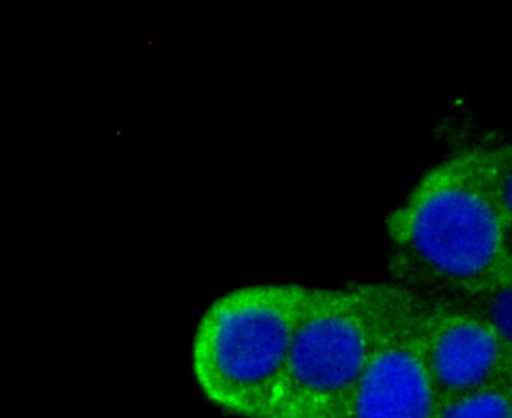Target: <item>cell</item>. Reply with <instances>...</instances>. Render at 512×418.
<instances>
[{
	"instance_id": "3957f363",
	"label": "cell",
	"mask_w": 512,
	"mask_h": 418,
	"mask_svg": "<svg viewBox=\"0 0 512 418\" xmlns=\"http://www.w3.org/2000/svg\"><path fill=\"white\" fill-rule=\"evenodd\" d=\"M403 286L311 288L264 418H341Z\"/></svg>"
},
{
	"instance_id": "277c9868",
	"label": "cell",
	"mask_w": 512,
	"mask_h": 418,
	"mask_svg": "<svg viewBox=\"0 0 512 418\" xmlns=\"http://www.w3.org/2000/svg\"><path fill=\"white\" fill-rule=\"evenodd\" d=\"M423 294L401 288L341 418H439L421 349Z\"/></svg>"
},
{
	"instance_id": "6da1fadb",
	"label": "cell",
	"mask_w": 512,
	"mask_h": 418,
	"mask_svg": "<svg viewBox=\"0 0 512 418\" xmlns=\"http://www.w3.org/2000/svg\"><path fill=\"white\" fill-rule=\"evenodd\" d=\"M393 283L464 301L512 280V150L469 147L426 170L385 219Z\"/></svg>"
},
{
	"instance_id": "5b68a950",
	"label": "cell",
	"mask_w": 512,
	"mask_h": 418,
	"mask_svg": "<svg viewBox=\"0 0 512 418\" xmlns=\"http://www.w3.org/2000/svg\"><path fill=\"white\" fill-rule=\"evenodd\" d=\"M420 335L440 403L512 382V349L462 302L423 296Z\"/></svg>"
},
{
	"instance_id": "7a4b0ae2",
	"label": "cell",
	"mask_w": 512,
	"mask_h": 418,
	"mask_svg": "<svg viewBox=\"0 0 512 418\" xmlns=\"http://www.w3.org/2000/svg\"><path fill=\"white\" fill-rule=\"evenodd\" d=\"M311 288L258 283L228 291L195 329L191 368L206 400L239 418H264L285 373Z\"/></svg>"
},
{
	"instance_id": "52a82bcc",
	"label": "cell",
	"mask_w": 512,
	"mask_h": 418,
	"mask_svg": "<svg viewBox=\"0 0 512 418\" xmlns=\"http://www.w3.org/2000/svg\"><path fill=\"white\" fill-rule=\"evenodd\" d=\"M511 299L512 280H505L483 293L458 302H462L472 308L473 312L478 313L494 329L495 334L505 343V346L512 349Z\"/></svg>"
},
{
	"instance_id": "8992f818",
	"label": "cell",
	"mask_w": 512,
	"mask_h": 418,
	"mask_svg": "<svg viewBox=\"0 0 512 418\" xmlns=\"http://www.w3.org/2000/svg\"><path fill=\"white\" fill-rule=\"evenodd\" d=\"M439 418H512V382L443 401Z\"/></svg>"
}]
</instances>
